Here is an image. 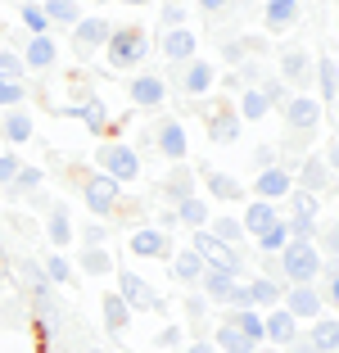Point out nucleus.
I'll list each match as a JSON object with an SVG mask.
<instances>
[{"label":"nucleus","instance_id":"10","mask_svg":"<svg viewBox=\"0 0 339 353\" xmlns=\"http://www.w3.org/2000/svg\"><path fill=\"white\" fill-rule=\"evenodd\" d=\"M118 299H123L132 312H167V303L158 299V294L136 276V272H127V268L118 272Z\"/></svg>","mask_w":339,"mask_h":353},{"label":"nucleus","instance_id":"24","mask_svg":"<svg viewBox=\"0 0 339 353\" xmlns=\"http://www.w3.org/2000/svg\"><path fill=\"white\" fill-rule=\"evenodd\" d=\"M280 222V204H263V199H254V204L245 208V218H240V227H245L249 240H258L263 231H271Z\"/></svg>","mask_w":339,"mask_h":353},{"label":"nucleus","instance_id":"11","mask_svg":"<svg viewBox=\"0 0 339 353\" xmlns=\"http://www.w3.org/2000/svg\"><path fill=\"white\" fill-rule=\"evenodd\" d=\"M280 308H285L294 322H317L321 312H330L326 303H321L317 285H285V294H280Z\"/></svg>","mask_w":339,"mask_h":353},{"label":"nucleus","instance_id":"14","mask_svg":"<svg viewBox=\"0 0 339 353\" xmlns=\"http://www.w3.org/2000/svg\"><path fill=\"white\" fill-rule=\"evenodd\" d=\"M127 250H132L136 259H172V240H167L163 227H132Z\"/></svg>","mask_w":339,"mask_h":353},{"label":"nucleus","instance_id":"43","mask_svg":"<svg viewBox=\"0 0 339 353\" xmlns=\"http://www.w3.org/2000/svg\"><path fill=\"white\" fill-rule=\"evenodd\" d=\"M23 100H28V86H23V82H5V77H0V109H19Z\"/></svg>","mask_w":339,"mask_h":353},{"label":"nucleus","instance_id":"38","mask_svg":"<svg viewBox=\"0 0 339 353\" xmlns=\"http://www.w3.org/2000/svg\"><path fill=\"white\" fill-rule=\"evenodd\" d=\"M19 19H23V28H28V37H50V19H45V10L37 0H23Z\"/></svg>","mask_w":339,"mask_h":353},{"label":"nucleus","instance_id":"59","mask_svg":"<svg viewBox=\"0 0 339 353\" xmlns=\"http://www.w3.org/2000/svg\"><path fill=\"white\" fill-rule=\"evenodd\" d=\"M104 5H109V0H104Z\"/></svg>","mask_w":339,"mask_h":353},{"label":"nucleus","instance_id":"31","mask_svg":"<svg viewBox=\"0 0 339 353\" xmlns=\"http://www.w3.org/2000/svg\"><path fill=\"white\" fill-rule=\"evenodd\" d=\"M236 114H240V123H263V118L271 114V104L263 100V91H254V86H245V91L236 95Z\"/></svg>","mask_w":339,"mask_h":353},{"label":"nucleus","instance_id":"20","mask_svg":"<svg viewBox=\"0 0 339 353\" xmlns=\"http://www.w3.org/2000/svg\"><path fill=\"white\" fill-rule=\"evenodd\" d=\"M19 59H23L28 73H45V68H54V59H59V46H54V37H28V50H23Z\"/></svg>","mask_w":339,"mask_h":353},{"label":"nucleus","instance_id":"45","mask_svg":"<svg viewBox=\"0 0 339 353\" xmlns=\"http://www.w3.org/2000/svg\"><path fill=\"white\" fill-rule=\"evenodd\" d=\"M23 73H28V68H23V59L14 50H0V77H5V82H23Z\"/></svg>","mask_w":339,"mask_h":353},{"label":"nucleus","instance_id":"36","mask_svg":"<svg viewBox=\"0 0 339 353\" xmlns=\"http://www.w3.org/2000/svg\"><path fill=\"white\" fill-rule=\"evenodd\" d=\"M236 77H240V86H254V91H263V86H267L276 73H271V63H267V59H245Z\"/></svg>","mask_w":339,"mask_h":353},{"label":"nucleus","instance_id":"13","mask_svg":"<svg viewBox=\"0 0 339 353\" xmlns=\"http://www.w3.org/2000/svg\"><path fill=\"white\" fill-rule=\"evenodd\" d=\"M280 114H285V127H289V132L312 136L321 127V100H312V95H289V100L280 104Z\"/></svg>","mask_w":339,"mask_h":353},{"label":"nucleus","instance_id":"15","mask_svg":"<svg viewBox=\"0 0 339 353\" xmlns=\"http://www.w3.org/2000/svg\"><path fill=\"white\" fill-rule=\"evenodd\" d=\"M298 19H303V5H298V0H267V5H263V32H267V37L294 32Z\"/></svg>","mask_w":339,"mask_h":353},{"label":"nucleus","instance_id":"30","mask_svg":"<svg viewBox=\"0 0 339 353\" xmlns=\"http://www.w3.org/2000/svg\"><path fill=\"white\" fill-rule=\"evenodd\" d=\"M172 276L181 281V285H199V276H204V259H199L195 250H172Z\"/></svg>","mask_w":339,"mask_h":353},{"label":"nucleus","instance_id":"46","mask_svg":"<svg viewBox=\"0 0 339 353\" xmlns=\"http://www.w3.org/2000/svg\"><path fill=\"white\" fill-rule=\"evenodd\" d=\"M158 28L163 32L185 28V5H163V10H158Z\"/></svg>","mask_w":339,"mask_h":353},{"label":"nucleus","instance_id":"52","mask_svg":"<svg viewBox=\"0 0 339 353\" xmlns=\"http://www.w3.org/2000/svg\"><path fill=\"white\" fill-rule=\"evenodd\" d=\"M231 5H236V0H199V10H204L208 19H222V14L231 10Z\"/></svg>","mask_w":339,"mask_h":353},{"label":"nucleus","instance_id":"32","mask_svg":"<svg viewBox=\"0 0 339 353\" xmlns=\"http://www.w3.org/2000/svg\"><path fill=\"white\" fill-rule=\"evenodd\" d=\"M199 290H204V299H208V303H226V299H231V290H236V276L204 268V276H199Z\"/></svg>","mask_w":339,"mask_h":353},{"label":"nucleus","instance_id":"1","mask_svg":"<svg viewBox=\"0 0 339 353\" xmlns=\"http://www.w3.org/2000/svg\"><path fill=\"white\" fill-rule=\"evenodd\" d=\"M150 54V32L127 23V28H113L109 41H104V63H109L113 73H136Z\"/></svg>","mask_w":339,"mask_h":353},{"label":"nucleus","instance_id":"55","mask_svg":"<svg viewBox=\"0 0 339 353\" xmlns=\"http://www.w3.org/2000/svg\"><path fill=\"white\" fill-rule=\"evenodd\" d=\"M123 5H132V10H141V5H150V0H123Z\"/></svg>","mask_w":339,"mask_h":353},{"label":"nucleus","instance_id":"7","mask_svg":"<svg viewBox=\"0 0 339 353\" xmlns=\"http://www.w3.org/2000/svg\"><path fill=\"white\" fill-rule=\"evenodd\" d=\"M208 118V141L213 145H236L240 141V114H236V104L226 100V95H213V104L204 109Z\"/></svg>","mask_w":339,"mask_h":353},{"label":"nucleus","instance_id":"34","mask_svg":"<svg viewBox=\"0 0 339 353\" xmlns=\"http://www.w3.org/2000/svg\"><path fill=\"white\" fill-rule=\"evenodd\" d=\"M208 236L213 240H222V245H231V250H240V245H245V227H240V218H208Z\"/></svg>","mask_w":339,"mask_h":353},{"label":"nucleus","instance_id":"4","mask_svg":"<svg viewBox=\"0 0 339 353\" xmlns=\"http://www.w3.org/2000/svg\"><path fill=\"white\" fill-rule=\"evenodd\" d=\"M190 250L204 259V268L213 272H226V276H236L245 272V259H240V250H231V245H222V240H213L208 231H190Z\"/></svg>","mask_w":339,"mask_h":353},{"label":"nucleus","instance_id":"5","mask_svg":"<svg viewBox=\"0 0 339 353\" xmlns=\"http://www.w3.org/2000/svg\"><path fill=\"white\" fill-rule=\"evenodd\" d=\"M298 190H308V195H317V199L335 195V159H330V150L326 154L312 150V154L303 159V168H298Z\"/></svg>","mask_w":339,"mask_h":353},{"label":"nucleus","instance_id":"41","mask_svg":"<svg viewBox=\"0 0 339 353\" xmlns=\"http://www.w3.org/2000/svg\"><path fill=\"white\" fill-rule=\"evenodd\" d=\"M285 245H289V227H285V218H280L271 231H263V236H258V250H263V254H280Z\"/></svg>","mask_w":339,"mask_h":353},{"label":"nucleus","instance_id":"33","mask_svg":"<svg viewBox=\"0 0 339 353\" xmlns=\"http://www.w3.org/2000/svg\"><path fill=\"white\" fill-rule=\"evenodd\" d=\"M163 195L172 199H185V195H195V172H190V163H172V172H167V181H163Z\"/></svg>","mask_w":339,"mask_h":353},{"label":"nucleus","instance_id":"39","mask_svg":"<svg viewBox=\"0 0 339 353\" xmlns=\"http://www.w3.org/2000/svg\"><path fill=\"white\" fill-rule=\"evenodd\" d=\"M317 82H321V104H335V82H339L335 54H321L317 59Z\"/></svg>","mask_w":339,"mask_h":353},{"label":"nucleus","instance_id":"37","mask_svg":"<svg viewBox=\"0 0 339 353\" xmlns=\"http://www.w3.org/2000/svg\"><path fill=\"white\" fill-rule=\"evenodd\" d=\"M41 272H45V281H50V285H72V281H77L68 254H50V259L41 263Z\"/></svg>","mask_w":339,"mask_h":353},{"label":"nucleus","instance_id":"42","mask_svg":"<svg viewBox=\"0 0 339 353\" xmlns=\"http://www.w3.org/2000/svg\"><path fill=\"white\" fill-rule=\"evenodd\" d=\"M82 272H86V276H104V272H113V254L109 250H82Z\"/></svg>","mask_w":339,"mask_h":353},{"label":"nucleus","instance_id":"17","mask_svg":"<svg viewBox=\"0 0 339 353\" xmlns=\"http://www.w3.org/2000/svg\"><path fill=\"white\" fill-rule=\"evenodd\" d=\"M195 50H199V41H195V32H190V28H176V32H163V37H158V54H163L172 68L190 63Z\"/></svg>","mask_w":339,"mask_h":353},{"label":"nucleus","instance_id":"9","mask_svg":"<svg viewBox=\"0 0 339 353\" xmlns=\"http://www.w3.org/2000/svg\"><path fill=\"white\" fill-rule=\"evenodd\" d=\"M109 32H113V23L104 19V14H82V23L68 32V37H72V50L82 54V59H91V54H100V50H104Z\"/></svg>","mask_w":339,"mask_h":353},{"label":"nucleus","instance_id":"18","mask_svg":"<svg viewBox=\"0 0 339 353\" xmlns=\"http://www.w3.org/2000/svg\"><path fill=\"white\" fill-rule=\"evenodd\" d=\"M289 190H294V172H289V168H267V172L254 176V195L263 199V204H280Z\"/></svg>","mask_w":339,"mask_h":353},{"label":"nucleus","instance_id":"49","mask_svg":"<svg viewBox=\"0 0 339 353\" xmlns=\"http://www.w3.org/2000/svg\"><path fill=\"white\" fill-rule=\"evenodd\" d=\"M19 168H23V159H19V154H0V186H14Z\"/></svg>","mask_w":339,"mask_h":353},{"label":"nucleus","instance_id":"26","mask_svg":"<svg viewBox=\"0 0 339 353\" xmlns=\"http://www.w3.org/2000/svg\"><path fill=\"white\" fill-rule=\"evenodd\" d=\"M72 236H77V227H72L68 208H63V204H54L50 213H45V240L54 245V254H63V250L72 245Z\"/></svg>","mask_w":339,"mask_h":353},{"label":"nucleus","instance_id":"51","mask_svg":"<svg viewBox=\"0 0 339 353\" xmlns=\"http://www.w3.org/2000/svg\"><path fill=\"white\" fill-rule=\"evenodd\" d=\"M204 312H208L204 294H190V299H185V317H190V322H204Z\"/></svg>","mask_w":339,"mask_h":353},{"label":"nucleus","instance_id":"6","mask_svg":"<svg viewBox=\"0 0 339 353\" xmlns=\"http://www.w3.org/2000/svg\"><path fill=\"white\" fill-rule=\"evenodd\" d=\"M82 199H86V208L95 213V222H109L113 213L123 208V186H113L109 176L91 172V176H82Z\"/></svg>","mask_w":339,"mask_h":353},{"label":"nucleus","instance_id":"27","mask_svg":"<svg viewBox=\"0 0 339 353\" xmlns=\"http://www.w3.org/2000/svg\"><path fill=\"white\" fill-rule=\"evenodd\" d=\"M41 10H45V19H50V28H63V32H72L86 14L82 0H41Z\"/></svg>","mask_w":339,"mask_h":353},{"label":"nucleus","instance_id":"58","mask_svg":"<svg viewBox=\"0 0 339 353\" xmlns=\"http://www.w3.org/2000/svg\"><path fill=\"white\" fill-rule=\"evenodd\" d=\"M86 353H104V349H86Z\"/></svg>","mask_w":339,"mask_h":353},{"label":"nucleus","instance_id":"2","mask_svg":"<svg viewBox=\"0 0 339 353\" xmlns=\"http://www.w3.org/2000/svg\"><path fill=\"white\" fill-rule=\"evenodd\" d=\"M276 259H280V276H285V285H317L321 268H326L317 240H289Z\"/></svg>","mask_w":339,"mask_h":353},{"label":"nucleus","instance_id":"23","mask_svg":"<svg viewBox=\"0 0 339 353\" xmlns=\"http://www.w3.org/2000/svg\"><path fill=\"white\" fill-rule=\"evenodd\" d=\"M208 218H213V208H208L204 195H185V199L172 204V222H181V227H190V231H204Z\"/></svg>","mask_w":339,"mask_h":353},{"label":"nucleus","instance_id":"35","mask_svg":"<svg viewBox=\"0 0 339 353\" xmlns=\"http://www.w3.org/2000/svg\"><path fill=\"white\" fill-rule=\"evenodd\" d=\"M100 312H104V326H109L113 335L127 331V322H132V308H127L118 294H104V299H100Z\"/></svg>","mask_w":339,"mask_h":353},{"label":"nucleus","instance_id":"12","mask_svg":"<svg viewBox=\"0 0 339 353\" xmlns=\"http://www.w3.org/2000/svg\"><path fill=\"white\" fill-rule=\"evenodd\" d=\"M154 150L167 159V163H185V159H190V141H185V123L181 118L154 123Z\"/></svg>","mask_w":339,"mask_h":353},{"label":"nucleus","instance_id":"29","mask_svg":"<svg viewBox=\"0 0 339 353\" xmlns=\"http://www.w3.org/2000/svg\"><path fill=\"white\" fill-rule=\"evenodd\" d=\"M0 136H5L10 145H28L32 136H37V123H32L23 109H10V114L0 118Z\"/></svg>","mask_w":339,"mask_h":353},{"label":"nucleus","instance_id":"8","mask_svg":"<svg viewBox=\"0 0 339 353\" xmlns=\"http://www.w3.org/2000/svg\"><path fill=\"white\" fill-rule=\"evenodd\" d=\"M176 73V91L185 95V100H204V95H213L217 91V73H213V63L208 59H190V63H181V68H172Z\"/></svg>","mask_w":339,"mask_h":353},{"label":"nucleus","instance_id":"44","mask_svg":"<svg viewBox=\"0 0 339 353\" xmlns=\"http://www.w3.org/2000/svg\"><path fill=\"white\" fill-rule=\"evenodd\" d=\"M82 245L86 250H104V245H109V222H86L82 227Z\"/></svg>","mask_w":339,"mask_h":353},{"label":"nucleus","instance_id":"28","mask_svg":"<svg viewBox=\"0 0 339 353\" xmlns=\"http://www.w3.org/2000/svg\"><path fill=\"white\" fill-rule=\"evenodd\" d=\"M308 344H312L317 353H335V349H339V317H335V312H321L317 322H312Z\"/></svg>","mask_w":339,"mask_h":353},{"label":"nucleus","instance_id":"50","mask_svg":"<svg viewBox=\"0 0 339 353\" xmlns=\"http://www.w3.org/2000/svg\"><path fill=\"white\" fill-rule=\"evenodd\" d=\"M181 340H185V331H181V326H176V322H167L163 331H158V340H154V344H158V349H176V344H181Z\"/></svg>","mask_w":339,"mask_h":353},{"label":"nucleus","instance_id":"54","mask_svg":"<svg viewBox=\"0 0 339 353\" xmlns=\"http://www.w3.org/2000/svg\"><path fill=\"white\" fill-rule=\"evenodd\" d=\"M185 353H217V349L208 340H190V344H185Z\"/></svg>","mask_w":339,"mask_h":353},{"label":"nucleus","instance_id":"53","mask_svg":"<svg viewBox=\"0 0 339 353\" xmlns=\"http://www.w3.org/2000/svg\"><path fill=\"white\" fill-rule=\"evenodd\" d=\"M280 353H317V349H312V344H308V335H298V340H294V344H285V349H280Z\"/></svg>","mask_w":339,"mask_h":353},{"label":"nucleus","instance_id":"25","mask_svg":"<svg viewBox=\"0 0 339 353\" xmlns=\"http://www.w3.org/2000/svg\"><path fill=\"white\" fill-rule=\"evenodd\" d=\"M308 73H312V54L303 50V46H285V50H280V82L303 86Z\"/></svg>","mask_w":339,"mask_h":353},{"label":"nucleus","instance_id":"48","mask_svg":"<svg viewBox=\"0 0 339 353\" xmlns=\"http://www.w3.org/2000/svg\"><path fill=\"white\" fill-rule=\"evenodd\" d=\"M267 168H280L276 145H254V172H267Z\"/></svg>","mask_w":339,"mask_h":353},{"label":"nucleus","instance_id":"47","mask_svg":"<svg viewBox=\"0 0 339 353\" xmlns=\"http://www.w3.org/2000/svg\"><path fill=\"white\" fill-rule=\"evenodd\" d=\"M41 181H45L41 168H28V163H23L19 176H14V190H41Z\"/></svg>","mask_w":339,"mask_h":353},{"label":"nucleus","instance_id":"57","mask_svg":"<svg viewBox=\"0 0 339 353\" xmlns=\"http://www.w3.org/2000/svg\"><path fill=\"white\" fill-rule=\"evenodd\" d=\"M163 5H185V0H163Z\"/></svg>","mask_w":339,"mask_h":353},{"label":"nucleus","instance_id":"3","mask_svg":"<svg viewBox=\"0 0 339 353\" xmlns=\"http://www.w3.org/2000/svg\"><path fill=\"white\" fill-rule=\"evenodd\" d=\"M95 163H100L95 172L109 176L113 186H127V181L141 176V154H136V145H127V141H100Z\"/></svg>","mask_w":339,"mask_h":353},{"label":"nucleus","instance_id":"19","mask_svg":"<svg viewBox=\"0 0 339 353\" xmlns=\"http://www.w3.org/2000/svg\"><path fill=\"white\" fill-rule=\"evenodd\" d=\"M127 100H132L136 109H158V104L167 100V82L154 77V73H141V77L127 82Z\"/></svg>","mask_w":339,"mask_h":353},{"label":"nucleus","instance_id":"16","mask_svg":"<svg viewBox=\"0 0 339 353\" xmlns=\"http://www.w3.org/2000/svg\"><path fill=\"white\" fill-rule=\"evenodd\" d=\"M294 340H298V322L285 308L263 312V344H267V349H285V344H294Z\"/></svg>","mask_w":339,"mask_h":353},{"label":"nucleus","instance_id":"22","mask_svg":"<svg viewBox=\"0 0 339 353\" xmlns=\"http://www.w3.org/2000/svg\"><path fill=\"white\" fill-rule=\"evenodd\" d=\"M199 176H204V186L213 199H222V204H240V199H249V190L240 186L231 172H213V168H199Z\"/></svg>","mask_w":339,"mask_h":353},{"label":"nucleus","instance_id":"21","mask_svg":"<svg viewBox=\"0 0 339 353\" xmlns=\"http://www.w3.org/2000/svg\"><path fill=\"white\" fill-rule=\"evenodd\" d=\"M245 290H249V308L254 312H271V308H280L285 285H280V281H267V276H249Z\"/></svg>","mask_w":339,"mask_h":353},{"label":"nucleus","instance_id":"56","mask_svg":"<svg viewBox=\"0 0 339 353\" xmlns=\"http://www.w3.org/2000/svg\"><path fill=\"white\" fill-rule=\"evenodd\" d=\"M254 353H280V349H267V344H258V349Z\"/></svg>","mask_w":339,"mask_h":353},{"label":"nucleus","instance_id":"40","mask_svg":"<svg viewBox=\"0 0 339 353\" xmlns=\"http://www.w3.org/2000/svg\"><path fill=\"white\" fill-rule=\"evenodd\" d=\"M82 118H86V127H91L95 136H109V132H113V118H109V109H104L100 100H91V104H86V109H82Z\"/></svg>","mask_w":339,"mask_h":353}]
</instances>
